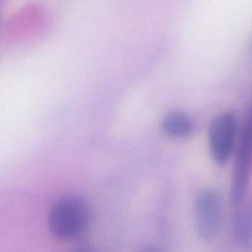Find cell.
<instances>
[{"mask_svg": "<svg viewBox=\"0 0 252 252\" xmlns=\"http://www.w3.org/2000/svg\"><path fill=\"white\" fill-rule=\"evenodd\" d=\"M237 135V117L232 111L219 113L209 128L210 153L218 164H224L234 151Z\"/></svg>", "mask_w": 252, "mask_h": 252, "instance_id": "3957f363", "label": "cell"}, {"mask_svg": "<svg viewBox=\"0 0 252 252\" xmlns=\"http://www.w3.org/2000/svg\"><path fill=\"white\" fill-rule=\"evenodd\" d=\"M235 149L231 199L237 203L245 195L252 169V105L242 126Z\"/></svg>", "mask_w": 252, "mask_h": 252, "instance_id": "7a4b0ae2", "label": "cell"}, {"mask_svg": "<svg viewBox=\"0 0 252 252\" xmlns=\"http://www.w3.org/2000/svg\"><path fill=\"white\" fill-rule=\"evenodd\" d=\"M140 252H163V250L156 245H147L144 246Z\"/></svg>", "mask_w": 252, "mask_h": 252, "instance_id": "8992f818", "label": "cell"}, {"mask_svg": "<svg viewBox=\"0 0 252 252\" xmlns=\"http://www.w3.org/2000/svg\"><path fill=\"white\" fill-rule=\"evenodd\" d=\"M194 212L199 235L206 240L214 238L222 219V199L220 193L210 188L201 190L195 199Z\"/></svg>", "mask_w": 252, "mask_h": 252, "instance_id": "277c9868", "label": "cell"}, {"mask_svg": "<svg viewBox=\"0 0 252 252\" xmlns=\"http://www.w3.org/2000/svg\"><path fill=\"white\" fill-rule=\"evenodd\" d=\"M91 219V208L83 198L66 196L57 200L51 207L47 225L54 237L70 240L85 233Z\"/></svg>", "mask_w": 252, "mask_h": 252, "instance_id": "6da1fadb", "label": "cell"}, {"mask_svg": "<svg viewBox=\"0 0 252 252\" xmlns=\"http://www.w3.org/2000/svg\"><path fill=\"white\" fill-rule=\"evenodd\" d=\"M161 128L170 137L182 138L194 131L195 122L187 113L180 110H172L163 116Z\"/></svg>", "mask_w": 252, "mask_h": 252, "instance_id": "5b68a950", "label": "cell"}, {"mask_svg": "<svg viewBox=\"0 0 252 252\" xmlns=\"http://www.w3.org/2000/svg\"><path fill=\"white\" fill-rule=\"evenodd\" d=\"M74 252H93L91 250H78V251H74Z\"/></svg>", "mask_w": 252, "mask_h": 252, "instance_id": "52a82bcc", "label": "cell"}]
</instances>
